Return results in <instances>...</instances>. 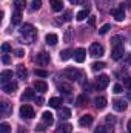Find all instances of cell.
Instances as JSON below:
<instances>
[{"mask_svg":"<svg viewBox=\"0 0 131 133\" xmlns=\"http://www.w3.org/2000/svg\"><path fill=\"white\" fill-rule=\"evenodd\" d=\"M35 74L40 76V77H46L48 76V71H45V70H35Z\"/></svg>","mask_w":131,"mask_h":133,"instance_id":"74e56055","label":"cell"},{"mask_svg":"<svg viewBox=\"0 0 131 133\" xmlns=\"http://www.w3.org/2000/svg\"><path fill=\"white\" fill-rule=\"evenodd\" d=\"M33 98H34V91L31 90V88H26L25 93L22 95V99L23 101H30V99H33Z\"/></svg>","mask_w":131,"mask_h":133,"instance_id":"d4e9b609","label":"cell"},{"mask_svg":"<svg viewBox=\"0 0 131 133\" xmlns=\"http://www.w3.org/2000/svg\"><path fill=\"white\" fill-rule=\"evenodd\" d=\"M85 102H86V96H85V95H82V96H79V98L76 99V104H77V105H83Z\"/></svg>","mask_w":131,"mask_h":133,"instance_id":"836d02e7","label":"cell"},{"mask_svg":"<svg viewBox=\"0 0 131 133\" xmlns=\"http://www.w3.org/2000/svg\"><path fill=\"white\" fill-rule=\"evenodd\" d=\"M91 68H93V71H100V70L105 68V64H103V62H94V64L91 65Z\"/></svg>","mask_w":131,"mask_h":133,"instance_id":"f546056e","label":"cell"},{"mask_svg":"<svg viewBox=\"0 0 131 133\" xmlns=\"http://www.w3.org/2000/svg\"><path fill=\"white\" fill-rule=\"evenodd\" d=\"M8 111H9V102H6V101H5V102H2V113H3V115H6Z\"/></svg>","mask_w":131,"mask_h":133,"instance_id":"d6a6232c","label":"cell"},{"mask_svg":"<svg viewBox=\"0 0 131 133\" xmlns=\"http://www.w3.org/2000/svg\"><path fill=\"white\" fill-rule=\"evenodd\" d=\"M20 34H22V37H25V42L26 43H33L35 36H37L35 28H34L33 25H30V23H26V25H23L20 28Z\"/></svg>","mask_w":131,"mask_h":133,"instance_id":"6da1fadb","label":"cell"},{"mask_svg":"<svg viewBox=\"0 0 131 133\" xmlns=\"http://www.w3.org/2000/svg\"><path fill=\"white\" fill-rule=\"evenodd\" d=\"M69 2H71L72 5H82V3H83L85 0H69Z\"/></svg>","mask_w":131,"mask_h":133,"instance_id":"7dc6e473","label":"cell"},{"mask_svg":"<svg viewBox=\"0 0 131 133\" xmlns=\"http://www.w3.org/2000/svg\"><path fill=\"white\" fill-rule=\"evenodd\" d=\"M25 5H26L25 0H14V8H16V11H22V9L25 8Z\"/></svg>","mask_w":131,"mask_h":133,"instance_id":"4316f807","label":"cell"},{"mask_svg":"<svg viewBox=\"0 0 131 133\" xmlns=\"http://www.w3.org/2000/svg\"><path fill=\"white\" fill-rule=\"evenodd\" d=\"M2 51H3L5 54H6V53H9V51H11V46H9V43H3V45H2Z\"/></svg>","mask_w":131,"mask_h":133,"instance_id":"ab89813d","label":"cell"},{"mask_svg":"<svg viewBox=\"0 0 131 133\" xmlns=\"http://www.w3.org/2000/svg\"><path fill=\"white\" fill-rule=\"evenodd\" d=\"M94 105H96V108L97 110H103L105 107H106V98L105 96H99L94 99Z\"/></svg>","mask_w":131,"mask_h":133,"instance_id":"5bb4252c","label":"cell"},{"mask_svg":"<svg viewBox=\"0 0 131 133\" xmlns=\"http://www.w3.org/2000/svg\"><path fill=\"white\" fill-rule=\"evenodd\" d=\"M49 5H51V9H53L54 12H59V11L63 9V2H62V0H51Z\"/></svg>","mask_w":131,"mask_h":133,"instance_id":"4fadbf2b","label":"cell"},{"mask_svg":"<svg viewBox=\"0 0 131 133\" xmlns=\"http://www.w3.org/2000/svg\"><path fill=\"white\" fill-rule=\"evenodd\" d=\"M128 99H130V101H131V93H128Z\"/></svg>","mask_w":131,"mask_h":133,"instance_id":"db71d44e","label":"cell"},{"mask_svg":"<svg viewBox=\"0 0 131 133\" xmlns=\"http://www.w3.org/2000/svg\"><path fill=\"white\" fill-rule=\"evenodd\" d=\"M122 42H123V39H122L120 36L111 37V45H113V46H122Z\"/></svg>","mask_w":131,"mask_h":133,"instance_id":"cb8c5ba5","label":"cell"},{"mask_svg":"<svg viewBox=\"0 0 131 133\" xmlns=\"http://www.w3.org/2000/svg\"><path fill=\"white\" fill-rule=\"evenodd\" d=\"M85 57H86V51H85L83 48H77V50L74 51V61H76V62L82 64V62L85 61Z\"/></svg>","mask_w":131,"mask_h":133,"instance_id":"9c48e42d","label":"cell"},{"mask_svg":"<svg viewBox=\"0 0 131 133\" xmlns=\"http://www.w3.org/2000/svg\"><path fill=\"white\" fill-rule=\"evenodd\" d=\"M65 20H66V22H69V20H71V12H66V14H65Z\"/></svg>","mask_w":131,"mask_h":133,"instance_id":"c3c4849f","label":"cell"},{"mask_svg":"<svg viewBox=\"0 0 131 133\" xmlns=\"http://www.w3.org/2000/svg\"><path fill=\"white\" fill-rule=\"evenodd\" d=\"M17 76L20 77V79H26V76H28V71H26V68L25 65H17Z\"/></svg>","mask_w":131,"mask_h":133,"instance_id":"d6986e66","label":"cell"},{"mask_svg":"<svg viewBox=\"0 0 131 133\" xmlns=\"http://www.w3.org/2000/svg\"><path fill=\"white\" fill-rule=\"evenodd\" d=\"M90 25L94 26V17H90Z\"/></svg>","mask_w":131,"mask_h":133,"instance_id":"681fc988","label":"cell"},{"mask_svg":"<svg viewBox=\"0 0 131 133\" xmlns=\"http://www.w3.org/2000/svg\"><path fill=\"white\" fill-rule=\"evenodd\" d=\"M2 61H3V64H9V56H8V54H3Z\"/></svg>","mask_w":131,"mask_h":133,"instance_id":"f6af8a7d","label":"cell"},{"mask_svg":"<svg viewBox=\"0 0 131 133\" xmlns=\"http://www.w3.org/2000/svg\"><path fill=\"white\" fill-rule=\"evenodd\" d=\"M123 56H125L123 45H122V46H114V50H113V53H111V57H113L114 61H119V59H122Z\"/></svg>","mask_w":131,"mask_h":133,"instance_id":"52a82bcc","label":"cell"},{"mask_svg":"<svg viewBox=\"0 0 131 133\" xmlns=\"http://www.w3.org/2000/svg\"><path fill=\"white\" fill-rule=\"evenodd\" d=\"M111 16H113L117 22H122V20L125 19V12H123L122 8H113V9H111Z\"/></svg>","mask_w":131,"mask_h":133,"instance_id":"ba28073f","label":"cell"},{"mask_svg":"<svg viewBox=\"0 0 131 133\" xmlns=\"http://www.w3.org/2000/svg\"><path fill=\"white\" fill-rule=\"evenodd\" d=\"M14 53H16V56H17V57H23V56H25V51H23V50H20V48H19V50H16Z\"/></svg>","mask_w":131,"mask_h":133,"instance_id":"60d3db41","label":"cell"},{"mask_svg":"<svg viewBox=\"0 0 131 133\" xmlns=\"http://www.w3.org/2000/svg\"><path fill=\"white\" fill-rule=\"evenodd\" d=\"M59 90H60L62 93H65V95H71V93H72V87H71L69 84H65V82H62V84L59 85Z\"/></svg>","mask_w":131,"mask_h":133,"instance_id":"ffe728a7","label":"cell"},{"mask_svg":"<svg viewBox=\"0 0 131 133\" xmlns=\"http://www.w3.org/2000/svg\"><path fill=\"white\" fill-rule=\"evenodd\" d=\"M108 84H110V77H108L106 74H100L97 79H96V88H97V90H103V88H106Z\"/></svg>","mask_w":131,"mask_h":133,"instance_id":"277c9868","label":"cell"},{"mask_svg":"<svg viewBox=\"0 0 131 133\" xmlns=\"http://www.w3.org/2000/svg\"><path fill=\"white\" fill-rule=\"evenodd\" d=\"M42 119H43V124H45V125H53V122H54L53 113H49V111H45V113L42 115Z\"/></svg>","mask_w":131,"mask_h":133,"instance_id":"2e32d148","label":"cell"},{"mask_svg":"<svg viewBox=\"0 0 131 133\" xmlns=\"http://www.w3.org/2000/svg\"><path fill=\"white\" fill-rule=\"evenodd\" d=\"M94 133H113V127L111 129H108V127H97Z\"/></svg>","mask_w":131,"mask_h":133,"instance_id":"1f68e13d","label":"cell"},{"mask_svg":"<svg viewBox=\"0 0 131 133\" xmlns=\"http://www.w3.org/2000/svg\"><path fill=\"white\" fill-rule=\"evenodd\" d=\"M20 116L23 118V119H33L34 116H35V113H34V108L31 105H22L20 107Z\"/></svg>","mask_w":131,"mask_h":133,"instance_id":"3957f363","label":"cell"},{"mask_svg":"<svg viewBox=\"0 0 131 133\" xmlns=\"http://www.w3.org/2000/svg\"><path fill=\"white\" fill-rule=\"evenodd\" d=\"M71 130H72L71 124H62V125L56 130V133H71Z\"/></svg>","mask_w":131,"mask_h":133,"instance_id":"603a6c76","label":"cell"},{"mask_svg":"<svg viewBox=\"0 0 131 133\" xmlns=\"http://www.w3.org/2000/svg\"><path fill=\"white\" fill-rule=\"evenodd\" d=\"M113 91H114V93H122V91H123V88H122V85H120V84H116V85L113 87Z\"/></svg>","mask_w":131,"mask_h":133,"instance_id":"f35d334b","label":"cell"},{"mask_svg":"<svg viewBox=\"0 0 131 133\" xmlns=\"http://www.w3.org/2000/svg\"><path fill=\"white\" fill-rule=\"evenodd\" d=\"M17 133H25V132H23V129H19V132Z\"/></svg>","mask_w":131,"mask_h":133,"instance_id":"f5cc1de1","label":"cell"},{"mask_svg":"<svg viewBox=\"0 0 131 133\" xmlns=\"http://www.w3.org/2000/svg\"><path fill=\"white\" fill-rule=\"evenodd\" d=\"M11 22H12V25H19L22 22V12L20 11H16L12 14V17H11Z\"/></svg>","mask_w":131,"mask_h":133,"instance_id":"44dd1931","label":"cell"},{"mask_svg":"<svg viewBox=\"0 0 131 133\" xmlns=\"http://www.w3.org/2000/svg\"><path fill=\"white\" fill-rule=\"evenodd\" d=\"M49 107H53V108H62V99H59V98H51V99H49Z\"/></svg>","mask_w":131,"mask_h":133,"instance_id":"7402d4cb","label":"cell"},{"mask_svg":"<svg viewBox=\"0 0 131 133\" xmlns=\"http://www.w3.org/2000/svg\"><path fill=\"white\" fill-rule=\"evenodd\" d=\"M105 121H106V124H111V125H114V124H116V118H114V116H111V115H108V116L105 118Z\"/></svg>","mask_w":131,"mask_h":133,"instance_id":"e575fe53","label":"cell"},{"mask_svg":"<svg viewBox=\"0 0 131 133\" xmlns=\"http://www.w3.org/2000/svg\"><path fill=\"white\" fill-rule=\"evenodd\" d=\"M34 88L37 91H40V93H45L48 90V85H46L45 81H34Z\"/></svg>","mask_w":131,"mask_h":133,"instance_id":"7c38bea8","label":"cell"},{"mask_svg":"<svg viewBox=\"0 0 131 133\" xmlns=\"http://www.w3.org/2000/svg\"><path fill=\"white\" fill-rule=\"evenodd\" d=\"M80 76H82V71L77 70V68H66L63 71V77L69 79V81H77Z\"/></svg>","mask_w":131,"mask_h":133,"instance_id":"7a4b0ae2","label":"cell"},{"mask_svg":"<svg viewBox=\"0 0 131 133\" xmlns=\"http://www.w3.org/2000/svg\"><path fill=\"white\" fill-rule=\"evenodd\" d=\"M86 17H88V9H83V11L77 12V16H76V19H77V20H85Z\"/></svg>","mask_w":131,"mask_h":133,"instance_id":"f1b7e54d","label":"cell"},{"mask_svg":"<svg viewBox=\"0 0 131 133\" xmlns=\"http://www.w3.org/2000/svg\"><path fill=\"white\" fill-rule=\"evenodd\" d=\"M40 8V0H34L33 2V9H39Z\"/></svg>","mask_w":131,"mask_h":133,"instance_id":"b9f144b4","label":"cell"},{"mask_svg":"<svg viewBox=\"0 0 131 133\" xmlns=\"http://www.w3.org/2000/svg\"><path fill=\"white\" fill-rule=\"evenodd\" d=\"M68 118H71V110L69 108H60V119H68Z\"/></svg>","mask_w":131,"mask_h":133,"instance_id":"484cf974","label":"cell"},{"mask_svg":"<svg viewBox=\"0 0 131 133\" xmlns=\"http://www.w3.org/2000/svg\"><path fill=\"white\" fill-rule=\"evenodd\" d=\"M128 133H131V119L128 121Z\"/></svg>","mask_w":131,"mask_h":133,"instance_id":"f907efd6","label":"cell"},{"mask_svg":"<svg viewBox=\"0 0 131 133\" xmlns=\"http://www.w3.org/2000/svg\"><path fill=\"white\" fill-rule=\"evenodd\" d=\"M71 39V30H66V34H65V42H69Z\"/></svg>","mask_w":131,"mask_h":133,"instance_id":"7bdbcfd3","label":"cell"},{"mask_svg":"<svg viewBox=\"0 0 131 133\" xmlns=\"http://www.w3.org/2000/svg\"><path fill=\"white\" fill-rule=\"evenodd\" d=\"M35 130H37V132H45L46 129H45V125H43V124H40V125H37V127H35Z\"/></svg>","mask_w":131,"mask_h":133,"instance_id":"bcb514c9","label":"cell"},{"mask_svg":"<svg viewBox=\"0 0 131 133\" xmlns=\"http://www.w3.org/2000/svg\"><path fill=\"white\" fill-rule=\"evenodd\" d=\"M123 85H125L128 90H131V77H128V76L123 77Z\"/></svg>","mask_w":131,"mask_h":133,"instance_id":"d590c367","label":"cell"},{"mask_svg":"<svg viewBox=\"0 0 131 133\" xmlns=\"http://www.w3.org/2000/svg\"><path fill=\"white\" fill-rule=\"evenodd\" d=\"M45 40H46V43H48V45H56V43H57V40H59V37H57V34L49 33V34H46Z\"/></svg>","mask_w":131,"mask_h":133,"instance_id":"ac0fdd59","label":"cell"},{"mask_svg":"<svg viewBox=\"0 0 131 133\" xmlns=\"http://www.w3.org/2000/svg\"><path fill=\"white\" fill-rule=\"evenodd\" d=\"M35 102H37V105H43V98L42 96H37L35 98Z\"/></svg>","mask_w":131,"mask_h":133,"instance_id":"ee69618b","label":"cell"},{"mask_svg":"<svg viewBox=\"0 0 131 133\" xmlns=\"http://www.w3.org/2000/svg\"><path fill=\"white\" fill-rule=\"evenodd\" d=\"M79 124H80L82 127H88V125H91V124H93V116H91V115H83V116L80 118Z\"/></svg>","mask_w":131,"mask_h":133,"instance_id":"9a60e30c","label":"cell"},{"mask_svg":"<svg viewBox=\"0 0 131 133\" xmlns=\"http://www.w3.org/2000/svg\"><path fill=\"white\" fill-rule=\"evenodd\" d=\"M130 62H131V54L128 56V57H127V64H130Z\"/></svg>","mask_w":131,"mask_h":133,"instance_id":"816d5d0a","label":"cell"},{"mask_svg":"<svg viewBox=\"0 0 131 133\" xmlns=\"http://www.w3.org/2000/svg\"><path fill=\"white\" fill-rule=\"evenodd\" d=\"M72 54H74V51H71V50H65V51L60 53V59H62V61H68Z\"/></svg>","mask_w":131,"mask_h":133,"instance_id":"83f0119b","label":"cell"},{"mask_svg":"<svg viewBox=\"0 0 131 133\" xmlns=\"http://www.w3.org/2000/svg\"><path fill=\"white\" fill-rule=\"evenodd\" d=\"M2 90H3L5 93H14V91L17 90V84H16L14 81H9V82H6V84H3V87H2Z\"/></svg>","mask_w":131,"mask_h":133,"instance_id":"30bf717a","label":"cell"},{"mask_svg":"<svg viewBox=\"0 0 131 133\" xmlns=\"http://www.w3.org/2000/svg\"><path fill=\"white\" fill-rule=\"evenodd\" d=\"M35 62H37V65H40V66H46L49 64V54L45 53V51L39 53L37 57H35Z\"/></svg>","mask_w":131,"mask_h":133,"instance_id":"5b68a950","label":"cell"},{"mask_svg":"<svg viewBox=\"0 0 131 133\" xmlns=\"http://www.w3.org/2000/svg\"><path fill=\"white\" fill-rule=\"evenodd\" d=\"M113 107H114L116 111H125L127 110V104L123 101H114L113 102Z\"/></svg>","mask_w":131,"mask_h":133,"instance_id":"e0dca14e","label":"cell"},{"mask_svg":"<svg viewBox=\"0 0 131 133\" xmlns=\"http://www.w3.org/2000/svg\"><path fill=\"white\" fill-rule=\"evenodd\" d=\"M0 81H2L3 84L12 81V71H11V70H5V71H2V73H0Z\"/></svg>","mask_w":131,"mask_h":133,"instance_id":"8fae6325","label":"cell"},{"mask_svg":"<svg viewBox=\"0 0 131 133\" xmlns=\"http://www.w3.org/2000/svg\"><path fill=\"white\" fill-rule=\"evenodd\" d=\"M108 30H110V25H108V23H105V25L99 30V34H106V33H108Z\"/></svg>","mask_w":131,"mask_h":133,"instance_id":"8d00e7d4","label":"cell"},{"mask_svg":"<svg viewBox=\"0 0 131 133\" xmlns=\"http://www.w3.org/2000/svg\"><path fill=\"white\" fill-rule=\"evenodd\" d=\"M0 133H11V127H9V124H6V122L0 124Z\"/></svg>","mask_w":131,"mask_h":133,"instance_id":"4dcf8cb0","label":"cell"},{"mask_svg":"<svg viewBox=\"0 0 131 133\" xmlns=\"http://www.w3.org/2000/svg\"><path fill=\"white\" fill-rule=\"evenodd\" d=\"M90 54H91L93 57H100V56H103V46L99 45V43H91V46H90Z\"/></svg>","mask_w":131,"mask_h":133,"instance_id":"8992f818","label":"cell"}]
</instances>
